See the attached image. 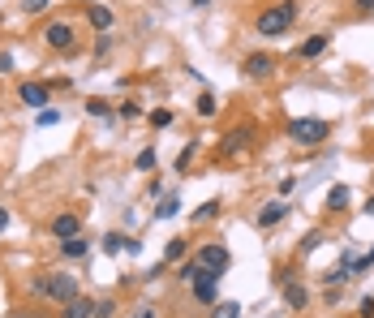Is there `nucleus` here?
Returning a JSON list of instances; mask_svg holds the SVG:
<instances>
[{
    "label": "nucleus",
    "mask_w": 374,
    "mask_h": 318,
    "mask_svg": "<svg viewBox=\"0 0 374 318\" xmlns=\"http://www.w3.org/2000/svg\"><path fill=\"white\" fill-rule=\"evenodd\" d=\"M292 22H297V5H292V0H275L271 9H263V13L254 18V35L275 39V35H284Z\"/></svg>",
    "instance_id": "1"
},
{
    "label": "nucleus",
    "mask_w": 374,
    "mask_h": 318,
    "mask_svg": "<svg viewBox=\"0 0 374 318\" xmlns=\"http://www.w3.org/2000/svg\"><path fill=\"white\" fill-rule=\"evenodd\" d=\"M30 293L35 297H52V301H73L78 297V280L73 276H65V271H47V276H35L30 280Z\"/></svg>",
    "instance_id": "2"
},
{
    "label": "nucleus",
    "mask_w": 374,
    "mask_h": 318,
    "mask_svg": "<svg viewBox=\"0 0 374 318\" xmlns=\"http://www.w3.org/2000/svg\"><path fill=\"white\" fill-rule=\"evenodd\" d=\"M288 138L297 147H318V142L331 138V125L318 121V117H297V121H288Z\"/></svg>",
    "instance_id": "3"
},
{
    "label": "nucleus",
    "mask_w": 374,
    "mask_h": 318,
    "mask_svg": "<svg viewBox=\"0 0 374 318\" xmlns=\"http://www.w3.org/2000/svg\"><path fill=\"white\" fill-rule=\"evenodd\" d=\"M194 258H198V267L202 271H215V276H224L233 267V254H229V245H220V241H207L198 254H194Z\"/></svg>",
    "instance_id": "4"
},
{
    "label": "nucleus",
    "mask_w": 374,
    "mask_h": 318,
    "mask_svg": "<svg viewBox=\"0 0 374 318\" xmlns=\"http://www.w3.org/2000/svg\"><path fill=\"white\" fill-rule=\"evenodd\" d=\"M43 43L52 47V52H73V47H78V35H73L69 22H47V26H43Z\"/></svg>",
    "instance_id": "5"
},
{
    "label": "nucleus",
    "mask_w": 374,
    "mask_h": 318,
    "mask_svg": "<svg viewBox=\"0 0 374 318\" xmlns=\"http://www.w3.org/2000/svg\"><path fill=\"white\" fill-rule=\"evenodd\" d=\"M189 289H194V297H198L202 306H211V301L220 297V276H215V271H202V267H198V276L189 280Z\"/></svg>",
    "instance_id": "6"
},
{
    "label": "nucleus",
    "mask_w": 374,
    "mask_h": 318,
    "mask_svg": "<svg viewBox=\"0 0 374 318\" xmlns=\"http://www.w3.org/2000/svg\"><path fill=\"white\" fill-rule=\"evenodd\" d=\"M78 232H82V219H78V215L65 211V215L52 219V236H56V241H69V236H78Z\"/></svg>",
    "instance_id": "7"
},
{
    "label": "nucleus",
    "mask_w": 374,
    "mask_h": 318,
    "mask_svg": "<svg viewBox=\"0 0 374 318\" xmlns=\"http://www.w3.org/2000/svg\"><path fill=\"white\" fill-rule=\"evenodd\" d=\"M271 69H275V56L271 52H250L246 56V73L250 77H271Z\"/></svg>",
    "instance_id": "8"
},
{
    "label": "nucleus",
    "mask_w": 374,
    "mask_h": 318,
    "mask_svg": "<svg viewBox=\"0 0 374 318\" xmlns=\"http://www.w3.org/2000/svg\"><path fill=\"white\" fill-rule=\"evenodd\" d=\"M86 22H91V30L108 35V30H112V9H108V5H91V9H86Z\"/></svg>",
    "instance_id": "9"
},
{
    "label": "nucleus",
    "mask_w": 374,
    "mask_h": 318,
    "mask_svg": "<svg viewBox=\"0 0 374 318\" xmlns=\"http://www.w3.org/2000/svg\"><path fill=\"white\" fill-rule=\"evenodd\" d=\"M18 99H22L26 108H43V103H47V86H43V82H26V86L18 90Z\"/></svg>",
    "instance_id": "10"
},
{
    "label": "nucleus",
    "mask_w": 374,
    "mask_h": 318,
    "mask_svg": "<svg viewBox=\"0 0 374 318\" xmlns=\"http://www.w3.org/2000/svg\"><path fill=\"white\" fill-rule=\"evenodd\" d=\"M246 142H250V125H241V130H229V134H224L220 151H224V155H237L241 147H246Z\"/></svg>",
    "instance_id": "11"
},
{
    "label": "nucleus",
    "mask_w": 374,
    "mask_h": 318,
    "mask_svg": "<svg viewBox=\"0 0 374 318\" xmlns=\"http://www.w3.org/2000/svg\"><path fill=\"white\" fill-rule=\"evenodd\" d=\"M284 215H288V206H284V202H267L263 211H258V228H275Z\"/></svg>",
    "instance_id": "12"
},
{
    "label": "nucleus",
    "mask_w": 374,
    "mask_h": 318,
    "mask_svg": "<svg viewBox=\"0 0 374 318\" xmlns=\"http://www.w3.org/2000/svg\"><path fill=\"white\" fill-rule=\"evenodd\" d=\"M65 318H95V301H86L78 293L73 301H65Z\"/></svg>",
    "instance_id": "13"
},
{
    "label": "nucleus",
    "mask_w": 374,
    "mask_h": 318,
    "mask_svg": "<svg viewBox=\"0 0 374 318\" xmlns=\"http://www.w3.org/2000/svg\"><path fill=\"white\" fill-rule=\"evenodd\" d=\"M284 306L288 310H305L310 306V293H305L301 284H284Z\"/></svg>",
    "instance_id": "14"
},
{
    "label": "nucleus",
    "mask_w": 374,
    "mask_h": 318,
    "mask_svg": "<svg viewBox=\"0 0 374 318\" xmlns=\"http://www.w3.org/2000/svg\"><path fill=\"white\" fill-rule=\"evenodd\" d=\"M323 52H327V35H314V39H305V43L297 47L301 60H314V56H323Z\"/></svg>",
    "instance_id": "15"
},
{
    "label": "nucleus",
    "mask_w": 374,
    "mask_h": 318,
    "mask_svg": "<svg viewBox=\"0 0 374 318\" xmlns=\"http://www.w3.org/2000/svg\"><path fill=\"white\" fill-rule=\"evenodd\" d=\"M344 202H349V185H331L327 189V211H344Z\"/></svg>",
    "instance_id": "16"
},
{
    "label": "nucleus",
    "mask_w": 374,
    "mask_h": 318,
    "mask_svg": "<svg viewBox=\"0 0 374 318\" xmlns=\"http://www.w3.org/2000/svg\"><path fill=\"white\" fill-rule=\"evenodd\" d=\"M60 249H65V258H82L91 245L82 241V232H78V236H69V241H60Z\"/></svg>",
    "instance_id": "17"
},
{
    "label": "nucleus",
    "mask_w": 374,
    "mask_h": 318,
    "mask_svg": "<svg viewBox=\"0 0 374 318\" xmlns=\"http://www.w3.org/2000/svg\"><path fill=\"white\" fill-rule=\"evenodd\" d=\"M176 211H181V198H176V194H168L164 202H159V206H155V219H172Z\"/></svg>",
    "instance_id": "18"
},
{
    "label": "nucleus",
    "mask_w": 374,
    "mask_h": 318,
    "mask_svg": "<svg viewBox=\"0 0 374 318\" xmlns=\"http://www.w3.org/2000/svg\"><path fill=\"white\" fill-rule=\"evenodd\" d=\"M194 112H198V117H215L220 112V103H215V95H198V103H194Z\"/></svg>",
    "instance_id": "19"
},
{
    "label": "nucleus",
    "mask_w": 374,
    "mask_h": 318,
    "mask_svg": "<svg viewBox=\"0 0 374 318\" xmlns=\"http://www.w3.org/2000/svg\"><path fill=\"white\" fill-rule=\"evenodd\" d=\"M121 249H129V236L125 232H108L104 236V254H121Z\"/></svg>",
    "instance_id": "20"
},
{
    "label": "nucleus",
    "mask_w": 374,
    "mask_h": 318,
    "mask_svg": "<svg viewBox=\"0 0 374 318\" xmlns=\"http://www.w3.org/2000/svg\"><path fill=\"white\" fill-rule=\"evenodd\" d=\"M215 215H220V202L211 198V202H202L198 211H194V224H202V219H215Z\"/></svg>",
    "instance_id": "21"
},
{
    "label": "nucleus",
    "mask_w": 374,
    "mask_h": 318,
    "mask_svg": "<svg viewBox=\"0 0 374 318\" xmlns=\"http://www.w3.org/2000/svg\"><path fill=\"white\" fill-rule=\"evenodd\" d=\"M185 258V241H168L164 245V262H181Z\"/></svg>",
    "instance_id": "22"
},
{
    "label": "nucleus",
    "mask_w": 374,
    "mask_h": 318,
    "mask_svg": "<svg viewBox=\"0 0 374 318\" xmlns=\"http://www.w3.org/2000/svg\"><path fill=\"white\" fill-rule=\"evenodd\" d=\"M211 318H241V306H237V301H220Z\"/></svg>",
    "instance_id": "23"
},
{
    "label": "nucleus",
    "mask_w": 374,
    "mask_h": 318,
    "mask_svg": "<svg viewBox=\"0 0 374 318\" xmlns=\"http://www.w3.org/2000/svg\"><path fill=\"white\" fill-rule=\"evenodd\" d=\"M176 276H181V280H194V276H198V258H181V267H176Z\"/></svg>",
    "instance_id": "24"
},
{
    "label": "nucleus",
    "mask_w": 374,
    "mask_h": 318,
    "mask_svg": "<svg viewBox=\"0 0 374 318\" xmlns=\"http://www.w3.org/2000/svg\"><path fill=\"white\" fill-rule=\"evenodd\" d=\"M151 125H155V130H164V125H172V112H168V108H155V112H151Z\"/></svg>",
    "instance_id": "25"
},
{
    "label": "nucleus",
    "mask_w": 374,
    "mask_h": 318,
    "mask_svg": "<svg viewBox=\"0 0 374 318\" xmlns=\"http://www.w3.org/2000/svg\"><path fill=\"white\" fill-rule=\"evenodd\" d=\"M112 314H117V301H112V297H104L100 306H95V318H112Z\"/></svg>",
    "instance_id": "26"
},
{
    "label": "nucleus",
    "mask_w": 374,
    "mask_h": 318,
    "mask_svg": "<svg viewBox=\"0 0 374 318\" xmlns=\"http://www.w3.org/2000/svg\"><path fill=\"white\" fill-rule=\"evenodd\" d=\"M155 168V151H142L138 155V172H151Z\"/></svg>",
    "instance_id": "27"
},
{
    "label": "nucleus",
    "mask_w": 374,
    "mask_h": 318,
    "mask_svg": "<svg viewBox=\"0 0 374 318\" xmlns=\"http://www.w3.org/2000/svg\"><path fill=\"white\" fill-rule=\"evenodd\" d=\"M56 121H60L56 108H43V112H39V125H43V130H47V125H56Z\"/></svg>",
    "instance_id": "28"
},
{
    "label": "nucleus",
    "mask_w": 374,
    "mask_h": 318,
    "mask_svg": "<svg viewBox=\"0 0 374 318\" xmlns=\"http://www.w3.org/2000/svg\"><path fill=\"white\" fill-rule=\"evenodd\" d=\"M47 5H52V0H22V9H26V13H43Z\"/></svg>",
    "instance_id": "29"
},
{
    "label": "nucleus",
    "mask_w": 374,
    "mask_h": 318,
    "mask_svg": "<svg viewBox=\"0 0 374 318\" xmlns=\"http://www.w3.org/2000/svg\"><path fill=\"white\" fill-rule=\"evenodd\" d=\"M86 112H91V117H108V103H104V99H91Z\"/></svg>",
    "instance_id": "30"
},
{
    "label": "nucleus",
    "mask_w": 374,
    "mask_h": 318,
    "mask_svg": "<svg viewBox=\"0 0 374 318\" xmlns=\"http://www.w3.org/2000/svg\"><path fill=\"white\" fill-rule=\"evenodd\" d=\"M318 241H323V232H305V236H301V249H314Z\"/></svg>",
    "instance_id": "31"
},
{
    "label": "nucleus",
    "mask_w": 374,
    "mask_h": 318,
    "mask_svg": "<svg viewBox=\"0 0 374 318\" xmlns=\"http://www.w3.org/2000/svg\"><path fill=\"white\" fill-rule=\"evenodd\" d=\"M194 151H198V147H194V142H189V147L181 151V159H176V168H189V159H194Z\"/></svg>",
    "instance_id": "32"
},
{
    "label": "nucleus",
    "mask_w": 374,
    "mask_h": 318,
    "mask_svg": "<svg viewBox=\"0 0 374 318\" xmlns=\"http://www.w3.org/2000/svg\"><path fill=\"white\" fill-rule=\"evenodd\" d=\"M362 318H374V297H362Z\"/></svg>",
    "instance_id": "33"
},
{
    "label": "nucleus",
    "mask_w": 374,
    "mask_h": 318,
    "mask_svg": "<svg viewBox=\"0 0 374 318\" xmlns=\"http://www.w3.org/2000/svg\"><path fill=\"white\" fill-rule=\"evenodd\" d=\"M9 69H13V56H9V52H0V73H9Z\"/></svg>",
    "instance_id": "34"
},
{
    "label": "nucleus",
    "mask_w": 374,
    "mask_h": 318,
    "mask_svg": "<svg viewBox=\"0 0 374 318\" xmlns=\"http://www.w3.org/2000/svg\"><path fill=\"white\" fill-rule=\"evenodd\" d=\"M357 9H362V13H374V0H357Z\"/></svg>",
    "instance_id": "35"
},
{
    "label": "nucleus",
    "mask_w": 374,
    "mask_h": 318,
    "mask_svg": "<svg viewBox=\"0 0 374 318\" xmlns=\"http://www.w3.org/2000/svg\"><path fill=\"white\" fill-rule=\"evenodd\" d=\"M9 228V211H5V206H0V232H5Z\"/></svg>",
    "instance_id": "36"
},
{
    "label": "nucleus",
    "mask_w": 374,
    "mask_h": 318,
    "mask_svg": "<svg viewBox=\"0 0 374 318\" xmlns=\"http://www.w3.org/2000/svg\"><path fill=\"white\" fill-rule=\"evenodd\" d=\"M134 318H155V310H151V306H142V310H138Z\"/></svg>",
    "instance_id": "37"
},
{
    "label": "nucleus",
    "mask_w": 374,
    "mask_h": 318,
    "mask_svg": "<svg viewBox=\"0 0 374 318\" xmlns=\"http://www.w3.org/2000/svg\"><path fill=\"white\" fill-rule=\"evenodd\" d=\"M362 211H366V215H374V194L366 198V206H362Z\"/></svg>",
    "instance_id": "38"
},
{
    "label": "nucleus",
    "mask_w": 374,
    "mask_h": 318,
    "mask_svg": "<svg viewBox=\"0 0 374 318\" xmlns=\"http://www.w3.org/2000/svg\"><path fill=\"white\" fill-rule=\"evenodd\" d=\"M18 318H35V314H18Z\"/></svg>",
    "instance_id": "39"
}]
</instances>
